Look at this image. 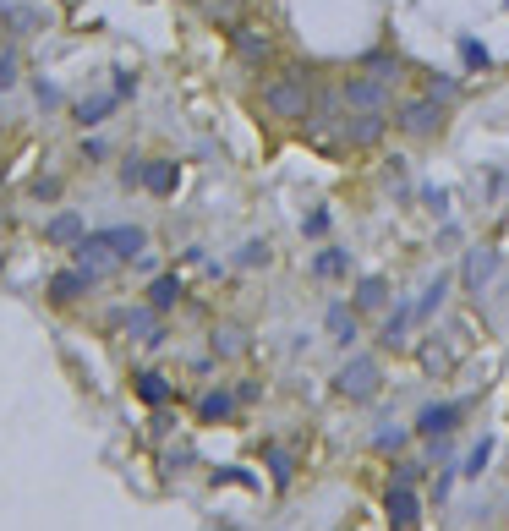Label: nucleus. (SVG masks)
I'll return each instance as SVG.
<instances>
[{
	"instance_id": "f257e3e1",
	"label": "nucleus",
	"mask_w": 509,
	"mask_h": 531,
	"mask_svg": "<svg viewBox=\"0 0 509 531\" xmlns=\"http://www.w3.org/2000/svg\"><path fill=\"white\" fill-rule=\"evenodd\" d=\"M334 389H340L345 400H367L378 389V362L373 356H356V362L340 367V378H334Z\"/></svg>"
},
{
	"instance_id": "f03ea898",
	"label": "nucleus",
	"mask_w": 509,
	"mask_h": 531,
	"mask_svg": "<svg viewBox=\"0 0 509 531\" xmlns=\"http://www.w3.org/2000/svg\"><path fill=\"white\" fill-rule=\"evenodd\" d=\"M384 510H389V526H395V531H411L416 521H422V499H416L411 482H389Z\"/></svg>"
},
{
	"instance_id": "7ed1b4c3",
	"label": "nucleus",
	"mask_w": 509,
	"mask_h": 531,
	"mask_svg": "<svg viewBox=\"0 0 509 531\" xmlns=\"http://www.w3.org/2000/svg\"><path fill=\"white\" fill-rule=\"evenodd\" d=\"M438 121H444V99H411L406 110H400V132H411V137H433L438 132Z\"/></svg>"
},
{
	"instance_id": "20e7f679",
	"label": "nucleus",
	"mask_w": 509,
	"mask_h": 531,
	"mask_svg": "<svg viewBox=\"0 0 509 531\" xmlns=\"http://www.w3.org/2000/svg\"><path fill=\"white\" fill-rule=\"evenodd\" d=\"M263 99H269L274 115H291V121H302V115H307V83H302V77H280V83H269V94H263Z\"/></svg>"
},
{
	"instance_id": "39448f33",
	"label": "nucleus",
	"mask_w": 509,
	"mask_h": 531,
	"mask_svg": "<svg viewBox=\"0 0 509 531\" xmlns=\"http://www.w3.org/2000/svg\"><path fill=\"white\" fill-rule=\"evenodd\" d=\"M345 99H351L356 110H384L389 83H384V77H351V83H345Z\"/></svg>"
},
{
	"instance_id": "423d86ee",
	"label": "nucleus",
	"mask_w": 509,
	"mask_h": 531,
	"mask_svg": "<svg viewBox=\"0 0 509 531\" xmlns=\"http://www.w3.org/2000/svg\"><path fill=\"white\" fill-rule=\"evenodd\" d=\"M493 274H499V247H477L466 258V285H471V291H488Z\"/></svg>"
},
{
	"instance_id": "0eeeda50",
	"label": "nucleus",
	"mask_w": 509,
	"mask_h": 531,
	"mask_svg": "<svg viewBox=\"0 0 509 531\" xmlns=\"http://www.w3.org/2000/svg\"><path fill=\"white\" fill-rule=\"evenodd\" d=\"M104 241H110L115 258H137V252H143V230H137V225H115V230H104Z\"/></svg>"
},
{
	"instance_id": "6e6552de",
	"label": "nucleus",
	"mask_w": 509,
	"mask_h": 531,
	"mask_svg": "<svg viewBox=\"0 0 509 531\" xmlns=\"http://www.w3.org/2000/svg\"><path fill=\"white\" fill-rule=\"evenodd\" d=\"M460 411H466V406H433V411H422V417H416V433L438 438L444 427H455V422H460Z\"/></svg>"
},
{
	"instance_id": "1a4fd4ad",
	"label": "nucleus",
	"mask_w": 509,
	"mask_h": 531,
	"mask_svg": "<svg viewBox=\"0 0 509 531\" xmlns=\"http://www.w3.org/2000/svg\"><path fill=\"white\" fill-rule=\"evenodd\" d=\"M176 302H181V280H176V274H159V280L148 285V307L165 313V307H176Z\"/></svg>"
},
{
	"instance_id": "9d476101",
	"label": "nucleus",
	"mask_w": 509,
	"mask_h": 531,
	"mask_svg": "<svg viewBox=\"0 0 509 531\" xmlns=\"http://www.w3.org/2000/svg\"><path fill=\"white\" fill-rule=\"evenodd\" d=\"M236 55H241V61H247V66H258V61H269V33H236Z\"/></svg>"
},
{
	"instance_id": "9b49d317",
	"label": "nucleus",
	"mask_w": 509,
	"mask_h": 531,
	"mask_svg": "<svg viewBox=\"0 0 509 531\" xmlns=\"http://www.w3.org/2000/svg\"><path fill=\"white\" fill-rule=\"evenodd\" d=\"M378 137H384V115H378V110H356L351 143H378Z\"/></svg>"
},
{
	"instance_id": "f8f14e48",
	"label": "nucleus",
	"mask_w": 509,
	"mask_h": 531,
	"mask_svg": "<svg viewBox=\"0 0 509 531\" xmlns=\"http://www.w3.org/2000/svg\"><path fill=\"white\" fill-rule=\"evenodd\" d=\"M345 269H351V258H345L340 247H323L318 258H312V274H323V280H340Z\"/></svg>"
},
{
	"instance_id": "ddd939ff",
	"label": "nucleus",
	"mask_w": 509,
	"mask_h": 531,
	"mask_svg": "<svg viewBox=\"0 0 509 531\" xmlns=\"http://www.w3.org/2000/svg\"><path fill=\"white\" fill-rule=\"evenodd\" d=\"M384 302H389V285L378 280V274H373V280H362V285H356V307H362V313H378Z\"/></svg>"
},
{
	"instance_id": "4468645a",
	"label": "nucleus",
	"mask_w": 509,
	"mask_h": 531,
	"mask_svg": "<svg viewBox=\"0 0 509 531\" xmlns=\"http://www.w3.org/2000/svg\"><path fill=\"white\" fill-rule=\"evenodd\" d=\"M88 285H94V274H88V269L83 274H61V280L50 285V296H55V302H72V296L88 291Z\"/></svg>"
},
{
	"instance_id": "2eb2a0df",
	"label": "nucleus",
	"mask_w": 509,
	"mask_h": 531,
	"mask_svg": "<svg viewBox=\"0 0 509 531\" xmlns=\"http://www.w3.org/2000/svg\"><path fill=\"white\" fill-rule=\"evenodd\" d=\"M143 187L159 192V198H165V192H176V165H143Z\"/></svg>"
},
{
	"instance_id": "dca6fc26",
	"label": "nucleus",
	"mask_w": 509,
	"mask_h": 531,
	"mask_svg": "<svg viewBox=\"0 0 509 531\" xmlns=\"http://www.w3.org/2000/svg\"><path fill=\"white\" fill-rule=\"evenodd\" d=\"M50 241H83V219L77 214H61V219H50V230H44Z\"/></svg>"
},
{
	"instance_id": "f3484780",
	"label": "nucleus",
	"mask_w": 509,
	"mask_h": 531,
	"mask_svg": "<svg viewBox=\"0 0 509 531\" xmlns=\"http://www.w3.org/2000/svg\"><path fill=\"white\" fill-rule=\"evenodd\" d=\"M115 105H121V99H83V105H77V121H83V126H94V121H104V115H110Z\"/></svg>"
},
{
	"instance_id": "a211bd4d",
	"label": "nucleus",
	"mask_w": 509,
	"mask_h": 531,
	"mask_svg": "<svg viewBox=\"0 0 509 531\" xmlns=\"http://www.w3.org/2000/svg\"><path fill=\"white\" fill-rule=\"evenodd\" d=\"M444 291H449V280H444V274H438V280L427 285V296L411 307V313H416V318H433V313H438V302H444Z\"/></svg>"
},
{
	"instance_id": "6ab92c4d",
	"label": "nucleus",
	"mask_w": 509,
	"mask_h": 531,
	"mask_svg": "<svg viewBox=\"0 0 509 531\" xmlns=\"http://www.w3.org/2000/svg\"><path fill=\"white\" fill-rule=\"evenodd\" d=\"M137 395H143L148 406H159V400H170V384L159 373H143V378H137Z\"/></svg>"
},
{
	"instance_id": "aec40b11",
	"label": "nucleus",
	"mask_w": 509,
	"mask_h": 531,
	"mask_svg": "<svg viewBox=\"0 0 509 531\" xmlns=\"http://www.w3.org/2000/svg\"><path fill=\"white\" fill-rule=\"evenodd\" d=\"M329 334H334L340 345L356 340V323H351V313H345V307H329Z\"/></svg>"
},
{
	"instance_id": "412c9836",
	"label": "nucleus",
	"mask_w": 509,
	"mask_h": 531,
	"mask_svg": "<svg viewBox=\"0 0 509 531\" xmlns=\"http://www.w3.org/2000/svg\"><path fill=\"white\" fill-rule=\"evenodd\" d=\"M367 72L384 77V83H389V77H395L400 66H395V55H389V50H367Z\"/></svg>"
},
{
	"instance_id": "4be33fe9",
	"label": "nucleus",
	"mask_w": 509,
	"mask_h": 531,
	"mask_svg": "<svg viewBox=\"0 0 509 531\" xmlns=\"http://www.w3.org/2000/svg\"><path fill=\"white\" fill-rule=\"evenodd\" d=\"M230 406H236L230 395H203V406H198V411H203L208 422H219V417H230Z\"/></svg>"
},
{
	"instance_id": "5701e85b",
	"label": "nucleus",
	"mask_w": 509,
	"mask_h": 531,
	"mask_svg": "<svg viewBox=\"0 0 509 531\" xmlns=\"http://www.w3.org/2000/svg\"><path fill=\"white\" fill-rule=\"evenodd\" d=\"M241 340H247L241 329H219V334H214V351H219V356H230V351H241Z\"/></svg>"
},
{
	"instance_id": "b1692460",
	"label": "nucleus",
	"mask_w": 509,
	"mask_h": 531,
	"mask_svg": "<svg viewBox=\"0 0 509 531\" xmlns=\"http://www.w3.org/2000/svg\"><path fill=\"white\" fill-rule=\"evenodd\" d=\"M411 318H416V313H395V318H389V329H384V340L400 345V340H406V329H411Z\"/></svg>"
},
{
	"instance_id": "393cba45",
	"label": "nucleus",
	"mask_w": 509,
	"mask_h": 531,
	"mask_svg": "<svg viewBox=\"0 0 509 531\" xmlns=\"http://www.w3.org/2000/svg\"><path fill=\"white\" fill-rule=\"evenodd\" d=\"M488 455H493V438H482V444L471 449V460H466V477H477V471L488 466Z\"/></svg>"
},
{
	"instance_id": "a878e982",
	"label": "nucleus",
	"mask_w": 509,
	"mask_h": 531,
	"mask_svg": "<svg viewBox=\"0 0 509 531\" xmlns=\"http://www.w3.org/2000/svg\"><path fill=\"white\" fill-rule=\"evenodd\" d=\"M236 258L247 263V269H258V263H269V247H263V241H247V247H241Z\"/></svg>"
},
{
	"instance_id": "bb28decb",
	"label": "nucleus",
	"mask_w": 509,
	"mask_h": 531,
	"mask_svg": "<svg viewBox=\"0 0 509 531\" xmlns=\"http://www.w3.org/2000/svg\"><path fill=\"white\" fill-rule=\"evenodd\" d=\"M329 219H334L329 209H312L307 214V236H323V230H329Z\"/></svg>"
},
{
	"instance_id": "cd10ccee",
	"label": "nucleus",
	"mask_w": 509,
	"mask_h": 531,
	"mask_svg": "<svg viewBox=\"0 0 509 531\" xmlns=\"http://www.w3.org/2000/svg\"><path fill=\"white\" fill-rule=\"evenodd\" d=\"M33 94H39V105H44V110L61 105V88H55V83H33Z\"/></svg>"
},
{
	"instance_id": "c85d7f7f",
	"label": "nucleus",
	"mask_w": 509,
	"mask_h": 531,
	"mask_svg": "<svg viewBox=\"0 0 509 531\" xmlns=\"http://www.w3.org/2000/svg\"><path fill=\"white\" fill-rule=\"evenodd\" d=\"M274 460V482H291V455H280V449H269Z\"/></svg>"
},
{
	"instance_id": "c756f323",
	"label": "nucleus",
	"mask_w": 509,
	"mask_h": 531,
	"mask_svg": "<svg viewBox=\"0 0 509 531\" xmlns=\"http://www.w3.org/2000/svg\"><path fill=\"white\" fill-rule=\"evenodd\" d=\"M460 50H466V61H471V66H488V50H482L477 39H460Z\"/></svg>"
},
{
	"instance_id": "7c9ffc66",
	"label": "nucleus",
	"mask_w": 509,
	"mask_h": 531,
	"mask_svg": "<svg viewBox=\"0 0 509 531\" xmlns=\"http://www.w3.org/2000/svg\"><path fill=\"white\" fill-rule=\"evenodd\" d=\"M55 192H61V181H55V176H44V181H33V198H55Z\"/></svg>"
},
{
	"instance_id": "2f4dec72",
	"label": "nucleus",
	"mask_w": 509,
	"mask_h": 531,
	"mask_svg": "<svg viewBox=\"0 0 509 531\" xmlns=\"http://www.w3.org/2000/svg\"><path fill=\"white\" fill-rule=\"evenodd\" d=\"M11 77H17V61H11V55H0V88H11Z\"/></svg>"
},
{
	"instance_id": "473e14b6",
	"label": "nucleus",
	"mask_w": 509,
	"mask_h": 531,
	"mask_svg": "<svg viewBox=\"0 0 509 531\" xmlns=\"http://www.w3.org/2000/svg\"><path fill=\"white\" fill-rule=\"evenodd\" d=\"M427 83H433V99H449V94H455V83H449V77H427Z\"/></svg>"
}]
</instances>
